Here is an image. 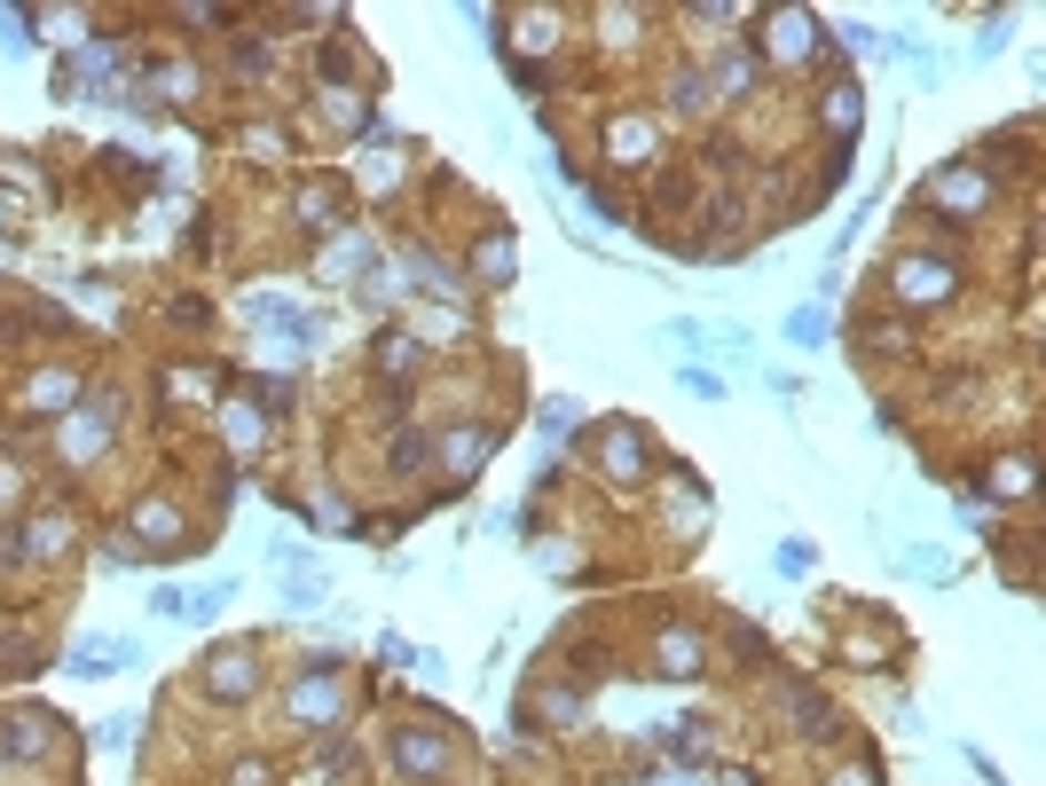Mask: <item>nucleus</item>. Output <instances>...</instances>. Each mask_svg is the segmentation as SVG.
<instances>
[{"label": "nucleus", "mask_w": 1046, "mask_h": 786, "mask_svg": "<svg viewBox=\"0 0 1046 786\" xmlns=\"http://www.w3.org/2000/svg\"><path fill=\"white\" fill-rule=\"evenodd\" d=\"M771 40H779V48H771L779 63H803L811 40H819V24H811V17H771Z\"/></svg>", "instance_id": "nucleus-1"}, {"label": "nucleus", "mask_w": 1046, "mask_h": 786, "mask_svg": "<svg viewBox=\"0 0 1046 786\" xmlns=\"http://www.w3.org/2000/svg\"><path fill=\"white\" fill-rule=\"evenodd\" d=\"M119 661H126V645H79V668H87V676H95V668H119Z\"/></svg>", "instance_id": "nucleus-2"}, {"label": "nucleus", "mask_w": 1046, "mask_h": 786, "mask_svg": "<svg viewBox=\"0 0 1046 786\" xmlns=\"http://www.w3.org/2000/svg\"><path fill=\"white\" fill-rule=\"evenodd\" d=\"M826 119H834V126H850V119H857V95H850V86H834V95H826Z\"/></svg>", "instance_id": "nucleus-3"}, {"label": "nucleus", "mask_w": 1046, "mask_h": 786, "mask_svg": "<svg viewBox=\"0 0 1046 786\" xmlns=\"http://www.w3.org/2000/svg\"><path fill=\"white\" fill-rule=\"evenodd\" d=\"M834 786H865V778H834Z\"/></svg>", "instance_id": "nucleus-4"}]
</instances>
